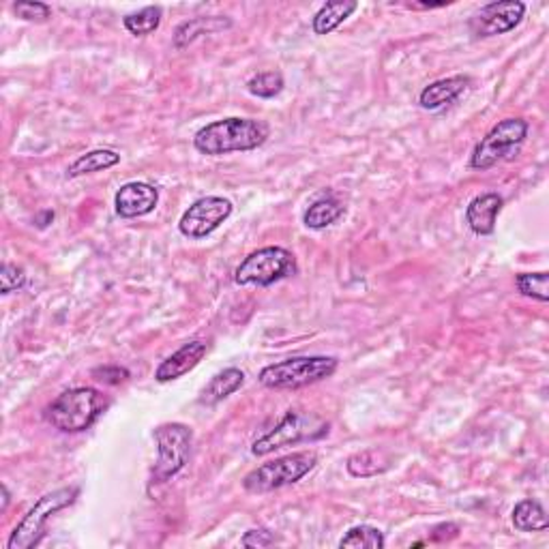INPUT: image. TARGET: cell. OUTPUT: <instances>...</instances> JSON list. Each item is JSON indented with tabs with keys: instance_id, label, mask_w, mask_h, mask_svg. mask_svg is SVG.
Returning a JSON list of instances; mask_svg holds the SVG:
<instances>
[{
	"instance_id": "22",
	"label": "cell",
	"mask_w": 549,
	"mask_h": 549,
	"mask_svg": "<svg viewBox=\"0 0 549 549\" xmlns=\"http://www.w3.org/2000/svg\"><path fill=\"white\" fill-rule=\"evenodd\" d=\"M346 468L352 477L368 479L384 472V470L388 468V460L382 451H363V453L352 455L350 460H347Z\"/></svg>"
},
{
	"instance_id": "29",
	"label": "cell",
	"mask_w": 549,
	"mask_h": 549,
	"mask_svg": "<svg viewBox=\"0 0 549 549\" xmlns=\"http://www.w3.org/2000/svg\"><path fill=\"white\" fill-rule=\"evenodd\" d=\"M241 543H243V547H249V549L268 547L274 543V534L266 528H252V530H247Z\"/></svg>"
},
{
	"instance_id": "18",
	"label": "cell",
	"mask_w": 549,
	"mask_h": 549,
	"mask_svg": "<svg viewBox=\"0 0 549 549\" xmlns=\"http://www.w3.org/2000/svg\"><path fill=\"white\" fill-rule=\"evenodd\" d=\"M357 9L358 3H355V0H335V3L322 5L318 14L314 16L311 28H314L316 35L333 33V30L339 28Z\"/></svg>"
},
{
	"instance_id": "32",
	"label": "cell",
	"mask_w": 549,
	"mask_h": 549,
	"mask_svg": "<svg viewBox=\"0 0 549 549\" xmlns=\"http://www.w3.org/2000/svg\"><path fill=\"white\" fill-rule=\"evenodd\" d=\"M447 5H451V3H412L410 7L412 9H440V7H447Z\"/></svg>"
},
{
	"instance_id": "12",
	"label": "cell",
	"mask_w": 549,
	"mask_h": 549,
	"mask_svg": "<svg viewBox=\"0 0 549 549\" xmlns=\"http://www.w3.org/2000/svg\"><path fill=\"white\" fill-rule=\"evenodd\" d=\"M157 202H160V192H157V187L142 181L125 182V185L116 192L114 198L116 212L123 219L149 215V212L155 211Z\"/></svg>"
},
{
	"instance_id": "24",
	"label": "cell",
	"mask_w": 549,
	"mask_h": 549,
	"mask_svg": "<svg viewBox=\"0 0 549 549\" xmlns=\"http://www.w3.org/2000/svg\"><path fill=\"white\" fill-rule=\"evenodd\" d=\"M515 285H517V290H520V295H523V296L534 298V301H541V303L549 301V273L547 271L517 274Z\"/></svg>"
},
{
	"instance_id": "4",
	"label": "cell",
	"mask_w": 549,
	"mask_h": 549,
	"mask_svg": "<svg viewBox=\"0 0 549 549\" xmlns=\"http://www.w3.org/2000/svg\"><path fill=\"white\" fill-rule=\"evenodd\" d=\"M316 463H318V455L311 453V451H298V453L277 457V460L260 463L258 468H254L243 479V487L249 493H268L282 490V487L298 483L305 474H309L316 468Z\"/></svg>"
},
{
	"instance_id": "5",
	"label": "cell",
	"mask_w": 549,
	"mask_h": 549,
	"mask_svg": "<svg viewBox=\"0 0 549 549\" xmlns=\"http://www.w3.org/2000/svg\"><path fill=\"white\" fill-rule=\"evenodd\" d=\"M78 487H60V490L47 492L26 511V515L17 522L7 541V549H33L41 543L46 533V523L54 513L67 509L76 502Z\"/></svg>"
},
{
	"instance_id": "30",
	"label": "cell",
	"mask_w": 549,
	"mask_h": 549,
	"mask_svg": "<svg viewBox=\"0 0 549 549\" xmlns=\"http://www.w3.org/2000/svg\"><path fill=\"white\" fill-rule=\"evenodd\" d=\"M93 376L103 384H120L129 378V371L125 368H116V365H108V368L95 369Z\"/></svg>"
},
{
	"instance_id": "20",
	"label": "cell",
	"mask_w": 549,
	"mask_h": 549,
	"mask_svg": "<svg viewBox=\"0 0 549 549\" xmlns=\"http://www.w3.org/2000/svg\"><path fill=\"white\" fill-rule=\"evenodd\" d=\"M341 215H344V204H341L337 198H333V195H325V198L316 200V202L305 211L303 222L311 230H325L337 222Z\"/></svg>"
},
{
	"instance_id": "1",
	"label": "cell",
	"mask_w": 549,
	"mask_h": 549,
	"mask_svg": "<svg viewBox=\"0 0 549 549\" xmlns=\"http://www.w3.org/2000/svg\"><path fill=\"white\" fill-rule=\"evenodd\" d=\"M268 127L266 123L255 119H241V116H230V119L215 120L195 133L193 146L202 155L222 157L230 152L254 150L266 142Z\"/></svg>"
},
{
	"instance_id": "16",
	"label": "cell",
	"mask_w": 549,
	"mask_h": 549,
	"mask_svg": "<svg viewBox=\"0 0 549 549\" xmlns=\"http://www.w3.org/2000/svg\"><path fill=\"white\" fill-rule=\"evenodd\" d=\"M243 384H245V374L236 368H228L211 378L202 393H200L198 401L202 406H215L225 398H230L232 393H236Z\"/></svg>"
},
{
	"instance_id": "31",
	"label": "cell",
	"mask_w": 549,
	"mask_h": 549,
	"mask_svg": "<svg viewBox=\"0 0 549 549\" xmlns=\"http://www.w3.org/2000/svg\"><path fill=\"white\" fill-rule=\"evenodd\" d=\"M457 533H460V528L455 526V523H440V526L434 528V534H431V541H449L455 539Z\"/></svg>"
},
{
	"instance_id": "3",
	"label": "cell",
	"mask_w": 549,
	"mask_h": 549,
	"mask_svg": "<svg viewBox=\"0 0 549 549\" xmlns=\"http://www.w3.org/2000/svg\"><path fill=\"white\" fill-rule=\"evenodd\" d=\"M337 371L335 357H292L285 361L266 365L258 382L273 390H296L322 382Z\"/></svg>"
},
{
	"instance_id": "33",
	"label": "cell",
	"mask_w": 549,
	"mask_h": 549,
	"mask_svg": "<svg viewBox=\"0 0 549 549\" xmlns=\"http://www.w3.org/2000/svg\"><path fill=\"white\" fill-rule=\"evenodd\" d=\"M0 492H3V506H0V513H5V511H7V506H9V500H11V496H9L7 485H3V487H0Z\"/></svg>"
},
{
	"instance_id": "21",
	"label": "cell",
	"mask_w": 549,
	"mask_h": 549,
	"mask_svg": "<svg viewBox=\"0 0 549 549\" xmlns=\"http://www.w3.org/2000/svg\"><path fill=\"white\" fill-rule=\"evenodd\" d=\"M511 520H513V526L520 533H543L549 526L545 509L536 500H522V502H517Z\"/></svg>"
},
{
	"instance_id": "7",
	"label": "cell",
	"mask_w": 549,
	"mask_h": 549,
	"mask_svg": "<svg viewBox=\"0 0 549 549\" xmlns=\"http://www.w3.org/2000/svg\"><path fill=\"white\" fill-rule=\"evenodd\" d=\"M326 434H328V423L325 419L316 417V414L290 410L285 412V417L279 420L271 431H266L264 436L254 442L252 453L255 457H264L284 447H295V444H301V442L320 440V438Z\"/></svg>"
},
{
	"instance_id": "26",
	"label": "cell",
	"mask_w": 549,
	"mask_h": 549,
	"mask_svg": "<svg viewBox=\"0 0 549 549\" xmlns=\"http://www.w3.org/2000/svg\"><path fill=\"white\" fill-rule=\"evenodd\" d=\"M247 90L260 99H273L284 90V76L279 71H262L247 82Z\"/></svg>"
},
{
	"instance_id": "11",
	"label": "cell",
	"mask_w": 549,
	"mask_h": 549,
	"mask_svg": "<svg viewBox=\"0 0 549 549\" xmlns=\"http://www.w3.org/2000/svg\"><path fill=\"white\" fill-rule=\"evenodd\" d=\"M523 14H526V5L520 3V0L490 3L470 20V30L477 36L504 35L515 26H520Z\"/></svg>"
},
{
	"instance_id": "17",
	"label": "cell",
	"mask_w": 549,
	"mask_h": 549,
	"mask_svg": "<svg viewBox=\"0 0 549 549\" xmlns=\"http://www.w3.org/2000/svg\"><path fill=\"white\" fill-rule=\"evenodd\" d=\"M230 26H232V22L228 20V17H219V16L195 17V20L182 22L181 26L176 28V33H174V47H179V50H182V47H187L189 44H193V41L198 39V36L219 33V30H225V28H230Z\"/></svg>"
},
{
	"instance_id": "23",
	"label": "cell",
	"mask_w": 549,
	"mask_h": 549,
	"mask_svg": "<svg viewBox=\"0 0 549 549\" xmlns=\"http://www.w3.org/2000/svg\"><path fill=\"white\" fill-rule=\"evenodd\" d=\"M384 534L374 526L361 523V526L350 528L344 534V539L339 541L341 549H382L384 547Z\"/></svg>"
},
{
	"instance_id": "8",
	"label": "cell",
	"mask_w": 549,
	"mask_h": 549,
	"mask_svg": "<svg viewBox=\"0 0 549 549\" xmlns=\"http://www.w3.org/2000/svg\"><path fill=\"white\" fill-rule=\"evenodd\" d=\"M296 274L295 254L284 247H262L258 252L249 254L245 260L236 266L234 282L239 285H268L288 279Z\"/></svg>"
},
{
	"instance_id": "2",
	"label": "cell",
	"mask_w": 549,
	"mask_h": 549,
	"mask_svg": "<svg viewBox=\"0 0 549 549\" xmlns=\"http://www.w3.org/2000/svg\"><path fill=\"white\" fill-rule=\"evenodd\" d=\"M109 408V399L93 387H76L60 393L47 406L46 417L63 434H80L93 427Z\"/></svg>"
},
{
	"instance_id": "10",
	"label": "cell",
	"mask_w": 549,
	"mask_h": 549,
	"mask_svg": "<svg viewBox=\"0 0 549 549\" xmlns=\"http://www.w3.org/2000/svg\"><path fill=\"white\" fill-rule=\"evenodd\" d=\"M232 211H234V206H232L230 200L219 198V195H206V198L195 200V202L182 212L179 222L181 234L192 241L206 239V236L212 234V232L232 215Z\"/></svg>"
},
{
	"instance_id": "28",
	"label": "cell",
	"mask_w": 549,
	"mask_h": 549,
	"mask_svg": "<svg viewBox=\"0 0 549 549\" xmlns=\"http://www.w3.org/2000/svg\"><path fill=\"white\" fill-rule=\"evenodd\" d=\"M14 11L26 22H47L52 17V7L46 3H16Z\"/></svg>"
},
{
	"instance_id": "9",
	"label": "cell",
	"mask_w": 549,
	"mask_h": 549,
	"mask_svg": "<svg viewBox=\"0 0 549 549\" xmlns=\"http://www.w3.org/2000/svg\"><path fill=\"white\" fill-rule=\"evenodd\" d=\"M155 442L157 451H160V460L152 470V479L157 483H163L187 466L189 455H192L193 431L192 427L182 423H163L155 430Z\"/></svg>"
},
{
	"instance_id": "19",
	"label": "cell",
	"mask_w": 549,
	"mask_h": 549,
	"mask_svg": "<svg viewBox=\"0 0 549 549\" xmlns=\"http://www.w3.org/2000/svg\"><path fill=\"white\" fill-rule=\"evenodd\" d=\"M119 163H120L119 152L109 150V149H97V150L84 152V155L78 157V160L69 166V170H67V176H69V179H78V176L101 172V170H109V168L119 166Z\"/></svg>"
},
{
	"instance_id": "27",
	"label": "cell",
	"mask_w": 549,
	"mask_h": 549,
	"mask_svg": "<svg viewBox=\"0 0 549 549\" xmlns=\"http://www.w3.org/2000/svg\"><path fill=\"white\" fill-rule=\"evenodd\" d=\"M24 284H26V273H24V268L5 262L3 271H0V292H3V295H11V292L22 290Z\"/></svg>"
},
{
	"instance_id": "6",
	"label": "cell",
	"mask_w": 549,
	"mask_h": 549,
	"mask_svg": "<svg viewBox=\"0 0 549 549\" xmlns=\"http://www.w3.org/2000/svg\"><path fill=\"white\" fill-rule=\"evenodd\" d=\"M528 136V120L523 119H504L493 125L487 136L474 146L470 155V168L472 170H492L500 161H509L520 152L523 140Z\"/></svg>"
},
{
	"instance_id": "25",
	"label": "cell",
	"mask_w": 549,
	"mask_h": 549,
	"mask_svg": "<svg viewBox=\"0 0 549 549\" xmlns=\"http://www.w3.org/2000/svg\"><path fill=\"white\" fill-rule=\"evenodd\" d=\"M123 24L133 36H146L155 33L161 24V7H144L138 14L125 16Z\"/></svg>"
},
{
	"instance_id": "15",
	"label": "cell",
	"mask_w": 549,
	"mask_h": 549,
	"mask_svg": "<svg viewBox=\"0 0 549 549\" xmlns=\"http://www.w3.org/2000/svg\"><path fill=\"white\" fill-rule=\"evenodd\" d=\"M470 78L468 76H451L442 78V80L431 82L430 87L420 90L419 103L423 109H440L449 103H453L463 90L468 88Z\"/></svg>"
},
{
	"instance_id": "14",
	"label": "cell",
	"mask_w": 549,
	"mask_h": 549,
	"mask_svg": "<svg viewBox=\"0 0 549 549\" xmlns=\"http://www.w3.org/2000/svg\"><path fill=\"white\" fill-rule=\"evenodd\" d=\"M504 200L498 193H483L477 195L466 209V223L470 230L479 236H490L496 230V219L502 211Z\"/></svg>"
},
{
	"instance_id": "13",
	"label": "cell",
	"mask_w": 549,
	"mask_h": 549,
	"mask_svg": "<svg viewBox=\"0 0 549 549\" xmlns=\"http://www.w3.org/2000/svg\"><path fill=\"white\" fill-rule=\"evenodd\" d=\"M206 350H209V347H206L204 341H189V344L182 346L181 350H176L174 355H170L166 361L157 368L155 380L157 382L179 380V378L198 368L200 361L206 357Z\"/></svg>"
}]
</instances>
